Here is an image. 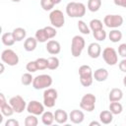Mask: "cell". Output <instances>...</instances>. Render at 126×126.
<instances>
[{
    "instance_id": "1",
    "label": "cell",
    "mask_w": 126,
    "mask_h": 126,
    "mask_svg": "<svg viewBox=\"0 0 126 126\" xmlns=\"http://www.w3.org/2000/svg\"><path fill=\"white\" fill-rule=\"evenodd\" d=\"M66 14L70 18H82L86 14V6L81 2H69L66 6Z\"/></svg>"
},
{
    "instance_id": "2",
    "label": "cell",
    "mask_w": 126,
    "mask_h": 126,
    "mask_svg": "<svg viewBox=\"0 0 126 126\" xmlns=\"http://www.w3.org/2000/svg\"><path fill=\"white\" fill-rule=\"evenodd\" d=\"M86 45V41L83 36L75 35L71 41V54L73 57H80L82 51L84 50Z\"/></svg>"
},
{
    "instance_id": "3",
    "label": "cell",
    "mask_w": 126,
    "mask_h": 126,
    "mask_svg": "<svg viewBox=\"0 0 126 126\" xmlns=\"http://www.w3.org/2000/svg\"><path fill=\"white\" fill-rule=\"evenodd\" d=\"M52 78L51 76L47 74H41L33 78L32 81V87L35 90H42V89H47L52 85Z\"/></svg>"
},
{
    "instance_id": "4",
    "label": "cell",
    "mask_w": 126,
    "mask_h": 126,
    "mask_svg": "<svg viewBox=\"0 0 126 126\" xmlns=\"http://www.w3.org/2000/svg\"><path fill=\"white\" fill-rule=\"evenodd\" d=\"M1 60L3 63H5L9 66H16L19 63V56L14 50L8 48V49H5L2 51Z\"/></svg>"
},
{
    "instance_id": "5",
    "label": "cell",
    "mask_w": 126,
    "mask_h": 126,
    "mask_svg": "<svg viewBox=\"0 0 126 126\" xmlns=\"http://www.w3.org/2000/svg\"><path fill=\"white\" fill-rule=\"evenodd\" d=\"M95 96L93 94H86L83 95L81 102H80V107L83 110H86L88 112H92L93 110H94L95 107Z\"/></svg>"
},
{
    "instance_id": "6",
    "label": "cell",
    "mask_w": 126,
    "mask_h": 126,
    "mask_svg": "<svg viewBox=\"0 0 126 126\" xmlns=\"http://www.w3.org/2000/svg\"><path fill=\"white\" fill-rule=\"evenodd\" d=\"M57 97H58L57 91L53 88H47L43 93V104L46 107L51 108L55 105V101Z\"/></svg>"
},
{
    "instance_id": "7",
    "label": "cell",
    "mask_w": 126,
    "mask_h": 126,
    "mask_svg": "<svg viewBox=\"0 0 126 126\" xmlns=\"http://www.w3.org/2000/svg\"><path fill=\"white\" fill-rule=\"evenodd\" d=\"M49 21H50L51 26H53L54 28H56V29L62 28L65 23V18H64L62 11H60L58 9L52 10L49 14Z\"/></svg>"
},
{
    "instance_id": "8",
    "label": "cell",
    "mask_w": 126,
    "mask_h": 126,
    "mask_svg": "<svg viewBox=\"0 0 126 126\" xmlns=\"http://www.w3.org/2000/svg\"><path fill=\"white\" fill-rule=\"evenodd\" d=\"M102 58L109 66H114L118 62V55L113 47H105L102 50Z\"/></svg>"
},
{
    "instance_id": "9",
    "label": "cell",
    "mask_w": 126,
    "mask_h": 126,
    "mask_svg": "<svg viewBox=\"0 0 126 126\" xmlns=\"http://www.w3.org/2000/svg\"><path fill=\"white\" fill-rule=\"evenodd\" d=\"M9 103L11 104V106L13 107V109L16 113H22L27 108V103H26L25 99L19 94L12 96L9 99Z\"/></svg>"
},
{
    "instance_id": "10",
    "label": "cell",
    "mask_w": 126,
    "mask_h": 126,
    "mask_svg": "<svg viewBox=\"0 0 126 126\" xmlns=\"http://www.w3.org/2000/svg\"><path fill=\"white\" fill-rule=\"evenodd\" d=\"M103 24L107 28H119L123 24V17L120 15H106L103 19Z\"/></svg>"
},
{
    "instance_id": "11",
    "label": "cell",
    "mask_w": 126,
    "mask_h": 126,
    "mask_svg": "<svg viewBox=\"0 0 126 126\" xmlns=\"http://www.w3.org/2000/svg\"><path fill=\"white\" fill-rule=\"evenodd\" d=\"M44 104L37 100H31L28 105H27V111L30 114H34V115H41L44 112Z\"/></svg>"
},
{
    "instance_id": "12",
    "label": "cell",
    "mask_w": 126,
    "mask_h": 126,
    "mask_svg": "<svg viewBox=\"0 0 126 126\" xmlns=\"http://www.w3.org/2000/svg\"><path fill=\"white\" fill-rule=\"evenodd\" d=\"M45 48H46V51L51 55H56L61 51L60 43L57 40H53V39H50L47 41Z\"/></svg>"
},
{
    "instance_id": "13",
    "label": "cell",
    "mask_w": 126,
    "mask_h": 126,
    "mask_svg": "<svg viewBox=\"0 0 126 126\" xmlns=\"http://www.w3.org/2000/svg\"><path fill=\"white\" fill-rule=\"evenodd\" d=\"M101 54V46L97 42H92L88 46V55L91 58H97Z\"/></svg>"
},
{
    "instance_id": "14",
    "label": "cell",
    "mask_w": 126,
    "mask_h": 126,
    "mask_svg": "<svg viewBox=\"0 0 126 126\" xmlns=\"http://www.w3.org/2000/svg\"><path fill=\"white\" fill-rule=\"evenodd\" d=\"M69 119L74 124H81L85 119V114L82 110L79 109H73L69 113Z\"/></svg>"
},
{
    "instance_id": "15",
    "label": "cell",
    "mask_w": 126,
    "mask_h": 126,
    "mask_svg": "<svg viewBox=\"0 0 126 126\" xmlns=\"http://www.w3.org/2000/svg\"><path fill=\"white\" fill-rule=\"evenodd\" d=\"M54 119L58 124H65L69 119V115L65 110L57 109L54 112Z\"/></svg>"
},
{
    "instance_id": "16",
    "label": "cell",
    "mask_w": 126,
    "mask_h": 126,
    "mask_svg": "<svg viewBox=\"0 0 126 126\" xmlns=\"http://www.w3.org/2000/svg\"><path fill=\"white\" fill-rule=\"evenodd\" d=\"M94 79L97 82H104L108 78V71L105 68H98L94 72Z\"/></svg>"
},
{
    "instance_id": "17",
    "label": "cell",
    "mask_w": 126,
    "mask_h": 126,
    "mask_svg": "<svg viewBox=\"0 0 126 126\" xmlns=\"http://www.w3.org/2000/svg\"><path fill=\"white\" fill-rule=\"evenodd\" d=\"M113 120V114L110 110H102L99 113V121L102 124H110Z\"/></svg>"
},
{
    "instance_id": "18",
    "label": "cell",
    "mask_w": 126,
    "mask_h": 126,
    "mask_svg": "<svg viewBox=\"0 0 126 126\" xmlns=\"http://www.w3.org/2000/svg\"><path fill=\"white\" fill-rule=\"evenodd\" d=\"M122 97H123V92L121 91V89L118 88L112 89L108 95L109 101H119L122 99Z\"/></svg>"
},
{
    "instance_id": "19",
    "label": "cell",
    "mask_w": 126,
    "mask_h": 126,
    "mask_svg": "<svg viewBox=\"0 0 126 126\" xmlns=\"http://www.w3.org/2000/svg\"><path fill=\"white\" fill-rule=\"evenodd\" d=\"M36 44H37L36 38L31 36V37H28V38L25 40V42H24V48H25L26 51L32 52V51H33V50L35 49Z\"/></svg>"
},
{
    "instance_id": "20",
    "label": "cell",
    "mask_w": 126,
    "mask_h": 126,
    "mask_svg": "<svg viewBox=\"0 0 126 126\" xmlns=\"http://www.w3.org/2000/svg\"><path fill=\"white\" fill-rule=\"evenodd\" d=\"M93 75H94V73H93V70H92L91 66H89V65L80 66V68H79L80 78H91V77H94Z\"/></svg>"
},
{
    "instance_id": "21",
    "label": "cell",
    "mask_w": 126,
    "mask_h": 126,
    "mask_svg": "<svg viewBox=\"0 0 126 126\" xmlns=\"http://www.w3.org/2000/svg\"><path fill=\"white\" fill-rule=\"evenodd\" d=\"M1 40H2V43L5 46H12L16 41L15 38H14L13 32H4L2 34Z\"/></svg>"
},
{
    "instance_id": "22",
    "label": "cell",
    "mask_w": 126,
    "mask_h": 126,
    "mask_svg": "<svg viewBox=\"0 0 126 126\" xmlns=\"http://www.w3.org/2000/svg\"><path fill=\"white\" fill-rule=\"evenodd\" d=\"M54 113H52L51 111H44L41 114V121L46 126L51 125L54 122Z\"/></svg>"
},
{
    "instance_id": "23",
    "label": "cell",
    "mask_w": 126,
    "mask_h": 126,
    "mask_svg": "<svg viewBox=\"0 0 126 126\" xmlns=\"http://www.w3.org/2000/svg\"><path fill=\"white\" fill-rule=\"evenodd\" d=\"M12 32H13V35H14V38L16 41H22L23 39H25L26 34H27L26 30L23 28H16V29H14V31Z\"/></svg>"
},
{
    "instance_id": "24",
    "label": "cell",
    "mask_w": 126,
    "mask_h": 126,
    "mask_svg": "<svg viewBox=\"0 0 126 126\" xmlns=\"http://www.w3.org/2000/svg\"><path fill=\"white\" fill-rule=\"evenodd\" d=\"M34 37L36 38V40L38 42H47V40L49 39L46 32L44 29H38L36 32H35V34H34Z\"/></svg>"
},
{
    "instance_id": "25",
    "label": "cell",
    "mask_w": 126,
    "mask_h": 126,
    "mask_svg": "<svg viewBox=\"0 0 126 126\" xmlns=\"http://www.w3.org/2000/svg\"><path fill=\"white\" fill-rule=\"evenodd\" d=\"M108 37H109V40L116 43L118 41H120L122 39V32L119 31V30H112L109 32L108 33Z\"/></svg>"
},
{
    "instance_id": "26",
    "label": "cell",
    "mask_w": 126,
    "mask_h": 126,
    "mask_svg": "<svg viewBox=\"0 0 126 126\" xmlns=\"http://www.w3.org/2000/svg\"><path fill=\"white\" fill-rule=\"evenodd\" d=\"M109 110L112 112V114H120L123 110V106L120 102L118 101H110V104H109Z\"/></svg>"
},
{
    "instance_id": "27",
    "label": "cell",
    "mask_w": 126,
    "mask_h": 126,
    "mask_svg": "<svg viewBox=\"0 0 126 126\" xmlns=\"http://www.w3.org/2000/svg\"><path fill=\"white\" fill-rule=\"evenodd\" d=\"M101 7V0H88V9L91 12H97Z\"/></svg>"
},
{
    "instance_id": "28",
    "label": "cell",
    "mask_w": 126,
    "mask_h": 126,
    "mask_svg": "<svg viewBox=\"0 0 126 126\" xmlns=\"http://www.w3.org/2000/svg\"><path fill=\"white\" fill-rule=\"evenodd\" d=\"M0 110H1L2 115L7 116V117H9V116L13 115V113L15 112V111H14V109H13V107L11 106V104H10V103H5V104L1 105V106H0Z\"/></svg>"
},
{
    "instance_id": "29",
    "label": "cell",
    "mask_w": 126,
    "mask_h": 126,
    "mask_svg": "<svg viewBox=\"0 0 126 126\" xmlns=\"http://www.w3.org/2000/svg\"><path fill=\"white\" fill-rule=\"evenodd\" d=\"M48 62V69L49 70H56L59 67V59L56 56H50L47 58Z\"/></svg>"
},
{
    "instance_id": "30",
    "label": "cell",
    "mask_w": 126,
    "mask_h": 126,
    "mask_svg": "<svg viewBox=\"0 0 126 126\" xmlns=\"http://www.w3.org/2000/svg\"><path fill=\"white\" fill-rule=\"evenodd\" d=\"M90 29L92 30V32H95L98 31L100 29H103V24L100 20L98 19H94L90 22Z\"/></svg>"
},
{
    "instance_id": "31",
    "label": "cell",
    "mask_w": 126,
    "mask_h": 126,
    "mask_svg": "<svg viewBox=\"0 0 126 126\" xmlns=\"http://www.w3.org/2000/svg\"><path fill=\"white\" fill-rule=\"evenodd\" d=\"M38 124V119L36 118V115L30 114L25 118V125L26 126H36Z\"/></svg>"
},
{
    "instance_id": "32",
    "label": "cell",
    "mask_w": 126,
    "mask_h": 126,
    "mask_svg": "<svg viewBox=\"0 0 126 126\" xmlns=\"http://www.w3.org/2000/svg\"><path fill=\"white\" fill-rule=\"evenodd\" d=\"M93 34H94V37L97 41H103V40H105V38H106V32H105L103 29H100V30H98V31L93 32Z\"/></svg>"
},
{
    "instance_id": "33",
    "label": "cell",
    "mask_w": 126,
    "mask_h": 126,
    "mask_svg": "<svg viewBox=\"0 0 126 126\" xmlns=\"http://www.w3.org/2000/svg\"><path fill=\"white\" fill-rule=\"evenodd\" d=\"M32 81H33V77L32 76V74L30 72L23 74L22 79H21V82H22V84L24 86H30L31 84H32Z\"/></svg>"
},
{
    "instance_id": "34",
    "label": "cell",
    "mask_w": 126,
    "mask_h": 126,
    "mask_svg": "<svg viewBox=\"0 0 126 126\" xmlns=\"http://www.w3.org/2000/svg\"><path fill=\"white\" fill-rule=\"evenodd\" d=\"M40 6L44 11H51L55 4L51 0H40Z\"/></svg>"
},
{
    "instance_id": "35",
    "label": "cell",
    "mask_w": 126,
    "mask_h": 126,
    "mask_svg": "<svg viewBox=\"0 0 126 126\" xmlns=\"http://www.w3.org/2000/svg\"><path fill=\"white\" fill-rule=\"evenodd\" d=\"M78 29H79V31L83 33V34H89L90 33V27H88L87 26V24L84 22V21H82V20H80L78 23Z\"/></svg>"
},
{
    "instance_id": "36",
    "label": "cell",
    "mask_w": 126,
    "mask_h": 126,
    "mask_svg": "<svg viewBox=\"0 0 126 126\" xmlns=\"http://www.w3.org/2000/svg\"><path fill=\"white\" fill-rule=\"evenodd\" d=\"M43 29L45 30V32H46V33H47L49 39H50V38H53V37L56 36V34H57V31H56V28H54L53 26H47V27H44Z\"/></svg>"
},
{
    "instance_id": "37",
    "label": "cell",
    "mask_w": 126,
    "mask_h": 126,
    "mask_svg": "<svg viewBox=\"0 0 126 126\" xmlns=\"http://www.w3.org/2000/svg\"><path fill=\"white\" fill-rule=\"evenodd\" d=\"M36 64H37V68L38 70H44V69H47L48 67V62H47V59L45 58H37L36 60Z\"/></svg>"
},
{
    "instance_id": "38",
    "label": "cell",
    "mask_w": 126,
    "mask_h": 126,
    "mask_svg": "<svg viewBox=\"0 0 126 126\" xmlns=\"http://www.w3.org/2000/svg\"><path fill=\"white\" fill-rule=\"evenodd\" d=\"M26 69H27V71L30 72V73H34V72H36V71L38 70L36 61H30V62L27 64Z\"/></svg>"
},
{
    "instance_id": "39",
    "label": "cell",
    "mask_w": 126,
    "mask_h": 126,
    "mask_svg": "<svg viewBox=\"0 0 126 126\" xmlns=\"http://www.w3.org/2000/svg\"><path fill=\"white\" fill-rule=\"evenodd\" d=\"M93 81H94V77H91V78H80V82H81L82 86H84V87H90L93 84Z\"/></svg>"
},
{
    "instance_id": "40",
    "label": "cell",
    "mask_w": 126,
    "mask_h": 126,
    "mask_svg": "<svg viewBox=\"0 0 126 126\" xmlns=\"http://www.w3.org/2000/svg\"><path fill=\"white\" fill-rule=\"evenodd\" d=\"M118 54L121 57L126 58V43H121L118 46Z\"/></svg>"
},
{
    "instance_id": "41",
    "label": "cell",
    "mask_w": 126,
    "mask_h": 126,
    "mask_svg": "<svg viewBox=\"0 0 126 126\" xmlns=\"http://www.w3.org/2000/svg\"><path fill=\"white\" fill-rule=\"evenodd\" d=\"M5 126H19V121L16 120V119L10 118V119H8V120L6 121Z\"/></svg>"
},
{
    "instance_id": "42",
    "label": "cell",
    "mask_w": 126,
    "mask_h": 126,
    "mask_svg": "<svg viewBox=\"0 0 126 126\" xmlns=\"http://www.w3.org/2000/svg\"><path fill=\"white\" fill-rule=\"evenodd\" d=\"M118 66H119V69H120L121 72L126 73V58H124L123 60H121Z\"/></svg>"
},
{
    "instance_id": "43",
    "label": "cell",
    "mask_w": 126,
    "mask_h": 126,
    "mask_svg": "<svg viewBox=\"0 0 126 126\" xmlns=\"http://www.w3.org/2000/svg\"><path fill=\"white\" fill-rule=\"evenodd\" d=\"M114 4L116 6H121L123 8H126V0H117L114 1Z\"/></svg>"
},
{
    "instance_id": "44",
    "label": "cell",
    "mask_w": 126,
    "mask_h": 126,
    "mask_svg": "<svg viewBox=\"0 0 126 126\" xmlns=\"http://www.w3.org/2000/svg\"><path fill=\"white\" fill-rule=\"evenodd\" d=\"M5 103H7L6 98H5V95H4L3 93H1V94H0V106L3 105V104H5Z\"/></svg>"
},
{
    "instance_id": "45",
    "label": "cell",
    "mask_w": 126,
    "mask_h": 126,
    "mask_svg": "<svg viewBox=\"0 0 126 126\" xmlns=\"http://www.w3.org/2000/svg\"><path fill=\"white\" fill-rule=\"evenodd\" d=\"M101 122H97V121H92L90 123V126H100Z\"/></svg>"
},
{
    "instance_id": "46",
    "label": "cell",
    "mask_w": 126,
    "mask_h": 126,
    "mask_svg": "<svg viewBox=\"0 0 126 126\" xmlns=\"http://www.w3.org/2000/svg\"><path fill=\"white\" fill-rule=\"evenodd\" d=\"M0 66H1V71H0V74H3V72H4V64H3V63H1V64H0Z\"/></svg>"
},
{
    "instance_id": "47",
    "label": "cell",
    "mask_w": 126,
    "mask_h": 126,
    "mask_svg": "<svg viewBox=\"0 0 126 126\" xmlns=\"http://www.w3.org/2000/svg\"><path fill=\"white\" fill-rule=\"evenodd\" d=\"M51 1H52V2H53L55 5H56V4H59V3L61 2V0H51Z\"/></svg>"
},
{
    "instance_id": "48",
    "label": "cell",
    "mask_w": 126,
    "mask_h": 126,
    "mask_svg": "<svg viewBox=\"0 0 126 126\" xmlns=\"http://www.w3.org/2000/svg\"><path fill=\"white\" fill-rule=\"evenodd\" d=\"M123 85H124V86L126 87V76H125V77L123 78Z\"/></svg>"
},
{
    "instance_id": "49",
    "label": "cell",
    "mask_w": 126,
    "mask_h": 126,
    "mask_svg": "<svg viewBox=\"0 0 126 126\" xmlns=\"http://www.w3.org/2000/svg\"><path fill=\"white\" fill-rule=\"evenodd\" d=\"M11 1H13V2H20L21 0H11Z\"/></svg>"
},
{
    "instance_id": "50",
    "label": "cell",
    "mask_w": 126,
    "mask_h": 126,
    "mask_svg": "<svg viewBox=\"0 0 126 126\" xmlns=\"http://www.w3.org/2000/svg\"><path fill=\"white\" fill-rule=\"evenodd\" d=\"M113 1H117V0H113Z\"/></svg>"
}]
</instances>
